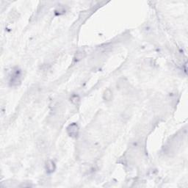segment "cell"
<instances>
[{
	"label": "cell",
	"mask_w": 188,
	"mask_h": 188,
	"mask_svg": "<svg viewBox=\"0 0 188 188\" xmlns=\"http://www.w3.org/2000/svg\"><path fill=\"white\" fill-rule=\"evenodd\" d=\"M79 126L76 123H73V124H70L67 128V132L70 137H77L78 134H79Z\"/></svg>",
	"instance_id": "7a4b0ae2"
},
{
	"label": "cell",
	"mask_w": 188,
	"mask_h": 188,
	"mask_svg": "<svg viewBox=\"0 0 188 188\" xmlns=\"http://www.w3.org/2000/svg\"><path fill=\"white\" fill-rule=\"evenodd\" d=\"M21 71L18 68H16L15 69H13L11 73V75H10V85H13V86H16V85H19L21 82Z\"/></svg>",
	"instance_id": "6da1fadb"
},
{
	"label": "cell",
	"mask_w": 188,
	"mask_h": 188,
	"mask_svg": "<svg viewBox=\"0 0 188 188\" xmlns=\"http://www.w3.org/2000/svg\"><path fill=\"white\" fill-rule=\"evenodd\" d=\"M56 169L55 163L53 162L52 160H48L46 162V170L47 173L49 174H51L54 172Z\"/></svg>",
	"instance_id": "3957f363"
},
{
	"label": "cell",
	"mask_w": 188,
	"mask_h": 188,
	"mask_svg": "<svg viewBox=\"0 0 188 188\" xmlns=\"http://www.w3.org/2000/svg\"><path fill=\"white\" fill-rule=\"evenodd\" d=\"M70 100L71 102L73 104H78L79 101H80V98H79V96H78V95L74 94L71 96Z\"/></svg>",
	"instance_id": "5b68a950"
},
{
	"label": "cell",
	"mask_w": 188,
	"mask_h": 188,
	"mask_svg": "<svg viewBox=\"0 0 188 188\" xmlns=\"http://www.w3.org/2000/svg\"><path fill=\"white\" fill-rule=\"evenodd\" d=\"M112 97V93L110 89H107L103 94V99L105 101H110Z\"/></svg>",
	"instance_id": "277c9868"
}]
</instances>
